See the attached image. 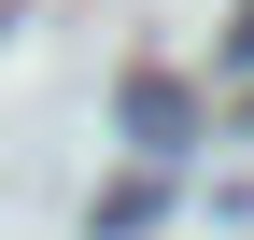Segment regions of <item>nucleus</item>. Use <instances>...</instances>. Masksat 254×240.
<instances>
[{
  "instance_id": "2",
  "label": "nucleus",
  "mask_w": 254,
  "mask_h": 240,
  "mask_svg": "<svg viewBox=\"0 0 254 240\" xmlns=\"http://www.w3.org/2000/svg\"><path fill=\"white\" fill-rule=\"evenodd\" d=\"M127 226H155V170H127V184L99 198V240H127Z\"/></svg>"
},
{
  "instance_id": "1",
  "label": "nucleus",
  "mask_w": 254,
  "mask_h": 240,
  "mask_svg": "<svg viewBox=\"0 0 254 240\" xmlns=\"http://www.w3.org/2000/svg\"><path fill=\"white\" fill-rule=\"evenodd\" d=\"M113 113H127V141H141V156H170V141H184V85H170V71H127Z\"/></svg>"
},
{
  "instance_id": "3",
  "label": "nucleus",
  "mask_w": 254,
  "mask_h": 240,
  "mask_svg": "<svg viewBox=\"0 0 254 240\" xmlns=\"http://www.w3.org/2000/svg\"><path fill=\"white\" fill-rule=\"evenodd\" d=\"M226 57H240V71H254V0H240V28H226Z\"/></svg>"
}]
</instances>
